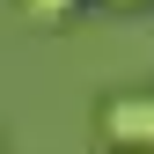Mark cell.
Segmentation results:
<instances>
[{
	"instance_id": "cell-3",
	"label": "cell",
	"mask_w": 154,
	"mask_h": 154,
	"mask_svg": "<svg viewBox=\"0 0 154 154\" xmlns=\"http://www.w3.org/2000/svg\"><path fill=\"white\" fill-rule=\"evenodd\" d=\"M103 8H147V0H103Z\"/></svg>"
},
{
	"instance_id": "cell-2",
	"label": "cell",
	"mask_w": 154,
	"mask_h": 154,
	"mask_svg": "<svg viewBox=\"0 0 154 154\" xmlns=\"http://www.w3.org/2000/svg\"><path fill=\"white\" fill-rule=\"evenodd\" d=\"M22 8H29V15H37V22H59V15H66V8H73V0H22Z\"/></svg>"
},
{
	"instance_id": "cell-1",
	"label": "cell",
	"mask_w": 154,
	"mask_h": 154,
	"mask_svg": "<svg viewBox=\"0 0 154 154\" xmlns=\"http://www.w3.org/2000/svg\"><path fill=\"white\" fill-rule=\"evenodd\" d=\"M103 140L118 154H154V95H110L103 103Z\"/></svg>"
}]
</instances>
